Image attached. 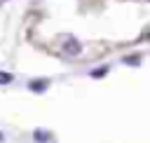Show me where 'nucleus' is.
Wrapping results in <instances>:
<instances>
[{
    "mask_svg": "<svg viewBox=\"0 0 150 143\" xmlns=\"http://www.w3.org/2000/svg\"><path fill=\"white\" fill-rule=\"evenodd\" d=\"M0 138H2V136H0Z\"/></svg>",
    "mask_w": 150,
    "mask_h": 143,
    "instance_id": "nucleus-4",
    "label": "nucleus"
},
{
    "mask_svg": "<svg viewBox=\"0 0 150 143\" xmlns=\"http://www.w3.org/2000/svg\"><path fill=\"white\" fill-rule=\"evenodd\" d=\"M124 63H129V66H138V63H141V56H138V54L127 56V59H124Z\"/></svg>",
    "mask_w": 150,
    "mask_h": 143,
    "instance_id": "nucleus-1",
    "label": "nucleus"
},
{
    "mask_svg": "<svg viewBox=\"0 0 150 143\" xmlns=\"http://www.w3.org/2000/svg\"><path fill=\"white\" fill-rule=\"evenodd\" d=\"M105 73H108V66H103V68H96V70H91V75H94V77H103Z\"/></svg>",
    "mask_w": 150,
    "mask_h": 143,
    "instance_id": "nucleus-2",
    "label": "nucleus"
},
{
    "mask_svg": "<svg viewBox=\"0 0 150 143\" xmlns=\"http://www.w3.org/2000/svg\"><path fill=\"white\" fill-rule=\"evenodd\" d=\"M7 80H9L7 75H0V82H7Z\"/></svg>",
    "mask_w": 150,
    "mask_h": 143,
    "instance_id": "nucleus-3",
    "label": "nucleus"
}]
</instances>
